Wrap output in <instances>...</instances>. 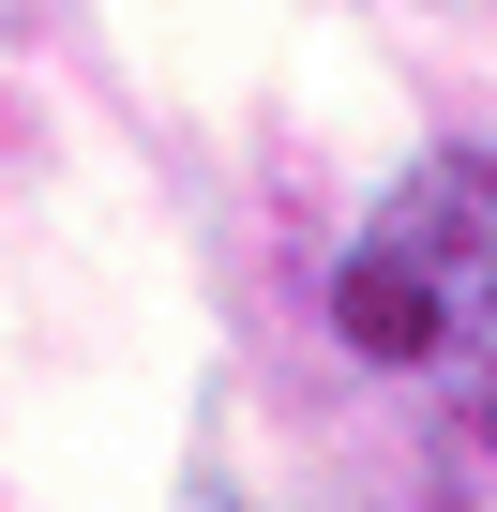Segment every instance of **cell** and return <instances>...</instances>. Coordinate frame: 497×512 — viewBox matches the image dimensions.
Listing matches in <instances>:
<instances>
[{
    "label": "cell",
    "mask_w": 497,
    "mask_h": 512,
    "mask_svg": "<svg viewBox=\"0 0 497 512\" xmlns=\"http://www.w3.org/2000/svg\"><path fill=\"white\" fill-rule=\"evenodd\" d=\"M332 347L497 422V151H422L332 256Z\"/></svg>",
    "instance_id": "1"
}]
</instances>
